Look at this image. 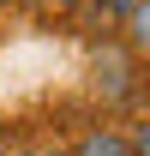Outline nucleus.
<instances>
[{
    "label": "nucleus",
    "mask_w": 150,
    "mask_h": 156,
    "mask_svg": "<svg viewBox=\"0 0 150 156\" xmlns=\"http://www.w3.org/2000/svg\"><path fill=\"white\" fill-rule=\"evenodd\" d=\"M138 66H144V60L132 54L126 42H102V48H96V60H90L102 102H132V96H138Z\"/></svg>",
    "instance_id": "f257e3e1"
},
{
    "label": "nucleus",
    "mask_w": 150,
    "mask_h": 156,
    "mask_svg": "<svg viewBox=\"0 0 150 156\" xmlns=\"http://www.w3.org/2000/svg\"><path fill=\"white\" fill-rule=\"evenodd\" d=\"M72 156H132L126 126H102V120H90V126L72 138Z\"/></svg>",
    "instance_id": "f03ea898"
},
{
    "label": "nucleus",
    "mask_w": 150,
    "mask_h": 156,
    "mask_svg": "<svg viewBox=\"0 0 150 156\" xmlns=\"http://www.w3.org/2000/svg\"><path fill=\"white\" fill-rule=\"evenodd\" d=\"M120 42H126L138 60H150V0H138L126 12V24H120Z\"/></svg>",
    "instance_id": "7ed1b4c3"
},
{
    "label": "nucleus",
    "mask_w": 150,
    "mask_h": 156,
    "mask_svg": "<svg viewBox=\"0 0 150 156\" xmlns=\"http://www.w3.org/2000/svg\"><path fill=\"white\" fill-rule=\"evenodd\" d=\"M90 6H96V18L108 24V30H120V24H126V12L138 6V0H90Z\"/></svg>",
    "instance_id": "20e7f679"
},
{
    "label": "nucleus",
    "mask_w": 150,
    "mask_h": 156,
    "mask_svg": "<svg viewBox=\"0 0 150 156\" xmlns=\"http://www.w3.org/2000/svg\"><path fill=\"white\" fill-rule=\"evenodd\" d=\"M126 144H132V156H150V114L126 126Z\"/></svg>",
    "instance_id": "39448f33"
},
{
    "label": "nucleus",
    "mask_w": 150,
    "mask_h": 156,
    "mask_svg": "<svg viewBox=\"0 0 150 156\" xmlns=\"http://www.w3.org/2000/svg\"><path fill=\"white\" fill-rule=\"evenodd\" d=\"M6 156H48V150H30V144H18V150H6Z\"/></svg>",
    "instance_id": "423d86ee"
},
{
    "label": "nucleus",
    "mask_w": 150,
    "mask_h": 156,
    "mask_svg": "<svg viewBox=\"0 0 150 156\" xmlns=\"http://www.w3.org/2000/svg\"><path fill=\"white\" fill-rule=\"evenodd\" d=\"M0 6H12V0H0Z\"/></svg>",
    "instance_id": "0eeeda50"
}]
</instances>
